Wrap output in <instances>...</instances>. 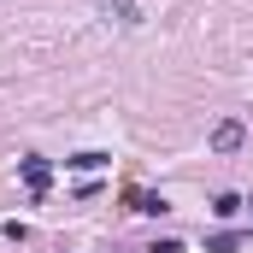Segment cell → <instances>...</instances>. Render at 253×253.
<instances>
[{"label":"cell","mask_w":253,"mask_h":253,"mask_svg":"<svg viewBox=\"0 0 253 253\" xmlns=\"http://www.w3.org/2000/svg\"><path fill=\"white\" fill-rule=\"evenodd\" d=\"M100 12H106L112 24H135V6H129V0H100Z\"/></svg>","instance_id":"obj_3"},{"label":"cell","mask_w":253,"mask_h":253,"mask_svg":"<svg viewBox=\"0 0 253 253\" xmlns=\"http://www.w3.org/2000/svg\"><path fill=\"white\" fill-rule=\"evenodd\" d=\"M242 135H248L242 118H224V124L212 129V153H236V147H242Z\"/></svg>","instance_id":"obj_1"},{"label":"cell","mask_w":253,"mask_h":253,"mask_svg":"<svg viewBox=\"0 0 253 253\" xmlns=\"http://www.w3.org/2000/svg\"><path fill=\"white\" fill-rule=\"evenodd\" d=\"M65 165H71V171H100L106 153H77V159H65Z\"/></svg>","instance_id":"obj_4"},{"label":"cell","mask_w":253,"mask_h":253,"mask_svg":"<svg viewBox=\"0 0 253 253\" xmlns=\"http://www.w3.org/2000/svg\"><path fill=\"white\" fill-rule=\"evenodd\" d=\"M212 212H218V218H236V212H242V200H236V194H218V200H212Z\"/></svg>","instance_id":"obj_6"},{"label":"cell","mask_w":253,"mask_h":253,"mask_svg":"<svg viewBox=\"0 0 253 253\" xmlns=\"http://www.w3.org/2000/svg\"><path fill=\"white\" fill-rule=\"evenodd\" d=\"M18 171H24L30 194H42V189H47V177H53V171H47V159H18Z\"/></svg>","instance_id":"obj_2"},{"label":"cell","mask_w":253,"mask_h":253,"mask_svg":"<svg viewBox=\"0 0 253 253\" xmlns=\"http://www.w3.org/2000/svg\"><path fill=\"white\" fill-rule=\"evenodd\" d=\"M129 206H135V212H171L159 194H129Z\"/></svg>","instance_id":"obj_5"}]
</instances>
